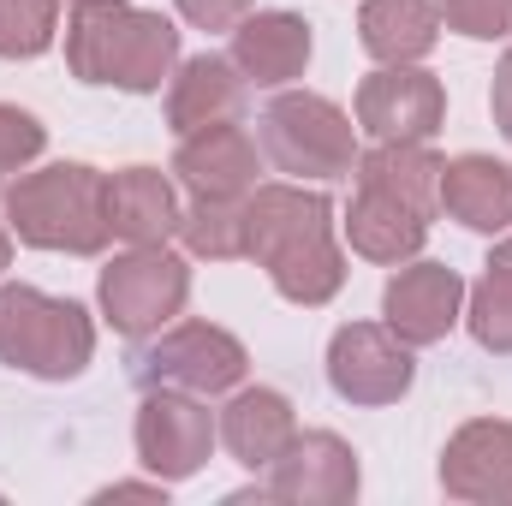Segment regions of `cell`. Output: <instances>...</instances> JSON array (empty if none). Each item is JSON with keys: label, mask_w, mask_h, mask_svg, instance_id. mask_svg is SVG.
Segmentation results:
<instances>
[{"label": "cell", "mask_w": 512, "mask_h": 506, "mask_svg": "<svg viewBox=\"0 0 512 506\" xmlns=\"http://www.w3.org/2000/svg\"><path fill=\"white\" fill-rule=\"evenodd\" d=\"M245 256L268 268L286 304L322 310L346 286V251L334 239V203L298 179L256 185L245 197Z\"/></svg>", "instance_id": "cell-1"}, {"label": "cell", "mask_w": 512, "mask_h": 506, "mask_svg": "<svg viewBox=\"0 0 512 506\" xmlns=\"http://www.w3.org/2000/svg\"><path fill=\"white\" fill-rule=\"evenodd\" d=\"M179 66V24L137 0H72L66 6V72L90 90L155 96Z\"/></svg>", "instance_id": "cell-2"}, {"label": "cell", "mask_w": 512, "mask_h": 506, "mask_svg": "<svg viewBox=\"0 0 512 506\" xmlns=\"http://www.w3.org/2000/svg\"><path fill=\"white\" fill-rule=\"evenodd\" d=\"M0 215L18 233V245H30V251L102 256L114 245L108 173H96L90 161H48V167L12 173L6 197H0Z\"/></svg>", "instance_id": "cell-3"}, {"label": "cell", "mask_w": 512, "mask_h": 506, "mask_svg": "<svg viewBox=\"0 0 512 506\" xmlns=\"http://www.w3.org/2000/svg\"><path fill=\"white\" fill-rule=\"evenodd\" d=\"M96 358V322L78 298L0 280V364L36 381H78Z\"/></svg>", "instance_id": "cell-4"}, {"label": "cell", "mask_w": 512, "mask_h": 506, "mask_svg": "<svg viewBox=\"0 0 512 506\" xmlns=\"http://www.w3.org/2000/svg\"><path fill=\"white\" fill-rule=\"evenodd\" d=\"M256 143L262 161L298 185H334L352 179L358 167V126L340 102L316 96V90H280L262 114H256Z\"/></svg>", "instance_id": "cell-5"}, {"label": "cell", "mask_w": 512, "mask_h": 506, "mask_svg": "<svg viewBox=\"0 0 512 506\" xmlns=\"http://www.w3.org/2000/svg\"><path fill=\"white\" fill-rule=\"evenodd\" d=\"M191 298V262L167 245H126L102 274H96V304L102 322L126 340L161 334Z\"/></svg>", "instance_id": "cell-6"}, {"label": "cell", "mask_w": 512, "mask_h": 506, "mask_svg": "<svg viewBox=\"0 0 512 506\" xmlns=\"http://www.w3.org/2000/svg\"><path fill=\"white\" fill-rule=\"evenodd\" d=\"M245 370H251L245 340L215 322H167L161 334H149V346L131 364L137 387H179L197 399L245 387Z\"/></svg>", "instance_id": "cell-7"}, {"label": "cell", "mask_w": 512, "mask_h": 506, "mask_svg": "<svg viewBox=\"0 0 512 506\" xmlns=\"http://www.w3.org/2000/svg\"><path fill=\"white\" fill-rule=\"evenodd\" d=\"M131 441H137V465L161 483H185L197 477L209 459H215V441H221V423L215 411L197 399V393H179V387H143L137 399V423H131Z\"/></svg>", "instance_id": "cell-8"}, {"label": "cell", "mask_w": 512, "mask_h": 506, "mask_svg": "<svg viewBox=\"0 0 512 506\" xmlns=\"http://www.w3.org/2000/svg\"><path fill=\"white\" fill-rule=\"evenodd\" d=\"M417 381L411 346L387 322H346L328 340V387L346 405H399Z\"/></svg>", "instance_id": "cell-9"}, {"label": "cell", "mask_w": 512, "mask_h": 506, "mask_svg": "<svg viewBox=\"0 0 512 506\" xmlns=\"http://www.w3.org/2000/svg\"><path fill=\"white\" fill-rule=\"evenodd\" d=\"M447 126V90L429 66H376L358 84V131L376 143H435Z\"/></svg>", "instance_id": "cell-10"}, {"label": "cell", "mask_w": 512, "mask_h": 506, "mask_svg": "<svg viewBox=\"0 0 512 506\" xmlns=\"http://www.w3.org/2000/svg\"><path fill=\"white\" fill-rule=\"evenodd\" d=\"M358 489H364V471H358L352 441L334 435V429H298V441L268 465L262 501H280V506H346V501H358Z\"/></svg>", "instance_id": "cell-11"}, {"label": "cell", "mask_w": 512, "mask_h": 506, "mask_svg": "<svg viewBox=\"0 0 512 506\" xmlns=\"http://www.w3.org/2000/svg\"><path fill=\"white\" fill-rule=\"evenodd\" d=\"M382 322L411 352L447 340L465 322V280L447 262H423V256L399 262V274L387 280V292H382Z\"/></svg>", "instance_id": "cell-12"}, {"label": "cell", "mask_w": 512, "mask_h": 506, "mask_svg": "<svg viewBox=\"0 0 512 506\" xmlns=\"http://www.w3.org/2000/svg\"><path fill=\"white\" fill-rule=\"evenodd\" d=\"M441 489L465 506H512V423L471 417L441 447Z\"/></svg>", "instance_id": "cell-13"}, {"label": "cell", "mask_w": 512, "mask_h": 506, "mask_svg": "<svg viewBox=\"0 0 512 506\" xmlns=\"http://www.w3.org/2000/svg\"><path fill=\"white\" fill-rule=\"evenodd\" d=\"M173 179L191 197H251L262 185V143L239 120L191 131L173 149Z\"/></svg>", "instance_id": "cell-14"}, {"label": "cell", "mask_w": 512, "mask_h": 506, "mask_svg": "<svg viewBox=\"0 0 512 506\" xmlns=\"http://www.w3.org/2000/svg\"><path fill=\"white\" fill-rule=\"evenodd\" d=\"M316 54V36L298 12H251L233 24V48L227 60L239 66V78L251 90H286L292 78H304Z\"/></svg>", "instance_id": "cell-15"}, {"label": "cell", "mask_w": 512, "mask_h": 506, "mask_svg": "<svg viewBox=\"0 0 512 506\" xmlns=\"http://www.w3.org/2000/svg\"><path fill=\"white\" fill-rule=\"evenodd\" d=\"M245 78L227 54H191L173 66L167 78V131L173 137H191V131L227 126L245 114Z\"/></svg>", "instance_id": "cell-16"}, {"label": "cell", "mask_w": 512, "mask_h": 506, "mask_svg": "<svg viewBox=\"0 0 512 506\" xmlns=\"http://www.w3.org/2000/svg\"><path fill=\"white\" fill-rule=\"evenodd\" d=\"M215 423H221V447L233 453V465H245L256 477H268V465L298 441V411L280 387H233Z\"/></svg>", "instance_id": "cell-17"}, {"label": "cell", "mask_w": 512, "mask_h": 506, "mask_svg": "<svg viewBox=\"0 0 512 506\" xmlns=\"http://www.w3.org/2000/svg\"><path fill=\"white\" fill-rule=\"evenodd\" d=\"M179 191L161 167H120L108 173V227L120 245H167L179 239Z\"/></svg>", "instance_id": "cell-18"}, {"label": "cell", "mask_w": 512, "mask_h": 506, "mask_svg": "<svg viewBox=\"0 0 512 506\" xmlns=\"http://www.w3.org/2000/svg\"><path fill=\"white\" fill-rule=\"evenodd\" d=\"M441 209H447L459 227L501 239L512 227V167L495 161V155H483V149L453 155V161L441 167Z\"/></svg>", "instance_id": "cell-19"}, {"label": "cell", "mask_w": 512, "mask_h": 506, "mask_svg": "<svg viewBox=\"0 0 512 506\" xmlns=\"http://www.w3.org/2000/svg\"><path fill=\"white\" fill-rule=\"evenodd\" d=\"M441 167H447V161H441L429 143H376V149L358 155L352 179H358L364 191L399 197V203L417 209L423 221H435V215H441Z\"/></svg>", "instance_id": "cell-20"}, {"label": "cell", "mask_w": 512, "mask_h": 506, "mask_svg": "<svg viewBox=\"0 0 512 506\" xmlns=\"http://www.w3.org/2000/svg\"><path fill=\"white\" fill-rule=\"evenodd\" d=\"M340 227H346L352 251L364 262H382V268H399V262L423 256V245H429V221L417 209H405L399 197H382V191H364V185H358Z\"/></svg>", "instance_id": "cell-21"}, {"label": "cell", "mask_w": 512, "mask_h": 506, "mask_svg": "<svg viewBox=\"0 0 512 506\" xmlns=\"http://www.w3.org/2000/svg\"><path fill=\"white\" fill-rule=\"evenodd\" d=\"M358 42L376 66H423L441 42V12L435 0H364Z\"/></svg>", "instance_id": "cell-22"}, {"label": "cell", "mask_w": 512, "mask_h": 506, "mask_svg": "<svg viewBox=\"0 0 512 506\" xmlns=\"http://www.w3.org/2000/svg\"><path fill=\"white\" fill-rule=\"evenodd\" d=\"M179 245L203 262H239L245 256V197H191L179 215Z\"/></svg>", "instance_id": "cell-23"}, {"label": "cell", "mask_w": 512, "mask_h": 506, "mask_svg": "<svg viewBox=\"0 0 512 506\" xmlns=\"http://www.w3.org/2000/svg\"><path fill=\"white\" fill-rule=\"evenodd\" d=\"M465 328L483 352L512 358V268L489 262L477 286H465Z\"/></svg>", "instance_id": "cell-24"}, {"label": "cell", "mask_w": 512, "mask_h": 506, "mask_svg": "<svg viewBox=\"0 0 512 506\" xmlns=\"http://www.w3.org/2000/svg\"><path fill=\"white\" fill-rule=\"evenodd\" d=\"M60 42V0H0V60H42Z\"/></svg>", "instance_id": "cell-25"}, {"label": "cell", "mask_w": 512, "mask_h": 506, "mask_svg": "<svg viewBox=\"0 0 512 506\" xmlns=\"http://www.w3.org/2000/svg\"><path fill=\"white\" fill-rule=\"evenodd\" d=\"M48 149V126L30 114V108H12V102H0V179H12V173H24L36 155Z\"/></svg>", "instance_id": "cell-26"}, {"label": "cell", "mask_w": 512, "mask_h": 506, "mask_svg": "<svg viewBox=\"0 0 512 506\" xmlns=\"http://www.w3.org/2000/svg\"><path fill=\"white\" fill-rule=\"evenodd\" d=\"M441 24L471 36V42H501L512 36V0H435Z\"/></svg>", "instance_id": "cell-27"}, {"label": "cell", "mask_w": 512, "mask_h": 506, "mask_svg": "<svg viewBox=\"0 0 512 506\" xmlns=\"http://www.w3.org/2000/svg\"><path fill=\"white\" fill-rule=\"evenodd\" d=\"M173 6L191 30H233L239 18L256 12V0H173Z\"/></svg>", "instance_id": "cell-28"}, {"label": "cell", "mask_w": 512, "mask_h": 506, "mask_svg": "<svg viewBox=\"0 0 512 506\" xmlns=\"http://www.w3.org/2000/svg\"><path fill=\"white\" fill-rule=\"evenodd\" d=\"M489 114H495L501 137L512 143V48L501 54V66H495V84H489Z\"/></svg>", "instance_id": "cell-29"}, {"label": "cell", "mask_w": 512, "mask_h": 506, "mask_svg": "<svg viewBox=\"0 0 512 506\" xmlns=\"http://www.w3.org/2000/svg\"><path fill=\"white\" fill-rule=\"evenodd\" d=\"M167 489H173V483L149 477V483H114V489H102L96 501H167Z\"/></svg>", "instance_id": "cell-30"}, {"label": "cell", "mask_w": 512, "mask_h": 506, "mask_svg": "<svg viewBox=\"0 0 512 506\" xmlns=\"http://www.w3.org/2000/svg\"><path fill=\"white\" fill-rule=\"evenodd\" d=\"M12 268V227H6V215H0V274Z\"/></svg>", "instance_id": "cell-31"}, {"label": "cell", "mask_w": 512, "mask_h": 506, "mask_svg": "<svg viewBox=\"0 0 512 506\" xmlns=\"http://www.w3.org/2000/svg\"><path fill=\"white\" fill-rule=\"evenodd\" d=\"M489 262H507V268H512V227H507V239L495 245V256H489Z\"/></svg>", "instance_id": "cell-32"}]
</instances>
